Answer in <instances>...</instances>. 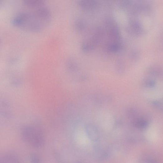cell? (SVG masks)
I'll use <instances>...</instances> for the list:
<instances>
[{
    "label": "cell",
    "instance_id": "cell-5",
    "mask_svg": "<svg viewBox=\"0 0 163 163\" xmlns=\"http://www.w3.org/2000/svg\"><path fill=\"white\" fill-rule=\"evenodd\" d=\"M24 3L29 7L37 9L43 6L45 1L43 0H24Z\"/></svg>",
    "mask_w": 163,
    "mask_h": 163
},
{
    "label": "cell",
    "instance_id": "cell-8",
    "mask_svg": "<svg viewBox=\"0 0 163 163\" xmlns=\"http://www.w3.org/2000/svg\"><path fill=\"white\" fill-rule=\"evenodd\" d=\"M133 124L136 127L141 129L144 128L148 125L147 122L141 118L135 119L133 121Z\"/></svg>",
    "mask_w": 163,
    "mask_h": 163
},
{
    "label": "cell",
    "instance_id": "cell-9",
    "mask_svg": "<svg viewBox=\"0 0 163 163\" xmlns=\"http://www.w3.org/2000/svg\"><path fill=\"white\" fill-rule=\"evenodd\" d=\"M67 60L66 64L68 68L73 71H76L78 69V66L75 60L72 58H70Z\"/></svg>",
    "mask_w": 163,
    "mask_h": 163
},
{
    "label": "cell",
    "instance_id": "cell-11",
    "mask_svg": "<svg viewBox=\"0 0 163 163\" xmlns=\"http://www.w3.org/2000/svg\"><path fill=\"white\" fill-rule=\"evenodd\" d=\"M30 163H42L41 160L39 156L36 154H32L30 156Z\"/></svg>",
    "mask_w": 163,
    "mask_h": 163
},
{
    "label": "cell",
    "instance_id": "cell-10",
    "mask_svg": "<svg viewBox=\"0 0 163 163\" xmlns=\"http://www.w3.org/2000/svg\"><path fill=\"white\" fill-rule=\"evenodd\" d=\"M94 47L87 42H84L81 46L82 51L85 53H88L92 51Z\"/></svg>",
    "mask_w": 163,
    "mask_h": 163
},
{
    "label": "cell",
    "instance_id": "cell-12",
    "mask_svg": "<svg viewBox=\"0 0 163 163\" xmlns=\"http://www.w3.org/2000/svg\"><path fill=\"white\" fill-rule=\"evenodd\" d=\"M155 82L153 80H148L146 82V86L149 87H152L155 86Z\"/></svg>",
    "mask_w": 163,
    "mask_h": 163
},
{
    "label": "cell",
    "instance_id": "cell-7",
    "mask_svg": "<svg viewBox=\"0 0 163 163\" xmlns=\"http://www.w3.org/2000/svg\"><path fill=\"white\" fill-rule=\"evenodd\" d=\"M87 134L91 140H95L97 137V132L96 128L93 125H89L86 128Z\"/></svg>",
    "mask_w": 163,
    "mask_h": 163
},
{
    "label": "cell",
    "instance_id": "cell-1",
    "mask_svg": "<svg viewBox=\"0 0 163 163\" xmlns=\"http://www.w3.org/2000/svg\"><path fill=\"white\" fill-rule=\"evenodd\" d=\"M13 25L21 29L32 32L41 30L47 23L35 12H24L16 15L12 20Z\"/></svg>",
    "mask_w": 163,
    "mask_h": 163
},
{
    "label": "cell",
    "instance_id": "cell-4",
    "mask_svg": "<svg viewBox=\"0 0 163 163\" xmlns=\"http://www.w3.org/2000/svg\"><path fill=\"white\" fill-rule=\"evenodd\" d=\"M80 7L85 10H89L95 7L97 4L96 2L91 0H81L78 3Z\"/></svg>",
    "mask_w": 163,
    "mask_h": 163
},
{
    "label": "cell",
    "instance_id": "cell-3",
    "mask_svg": "<svg viewBox=\"0 0 163 163\" xmlns=\"http://www.w3.org/2000/svg\"><path fill=\"white\" fill-rule=\"evenodd\" d=\"M0 163H21L17 156L12 153H8L0 157Z\"/></svg>",
    "mask_w": 163,
    "mask_h": 163
},
{
    "label": "cell",
    "instance_id": "cell-13",
    "mask_svg": "<svg viewBox=\"0 0 163 163\" xmlns=\"http://www.w3.org/2000/svg\"><path fill=\"white\" fill-rule=\"evenodd\" d=\"M2 5V2L0 1V7H1V6Z\"/></svg>",
    "mask_w": 163,
    "mask_h": 163
},
{
    "label": "cell",
    "instance_id": "cell-6",
    "mask_svg": "<svg viewBox=\"0 0 163 163\" xmlns=\"http://www.w3.org/2000/svg\"><path fill=\"white\" fill-rule=\"evenodd\" d=\"M86 23L85 21L82 19H77L74 23V26L75 29L79 32H82L86 27Z\"/></svg>",
    "mask_w": 163,
    "mask_h": 163
},
{
    "label": "cell",
    "instance_id": "cell-2",
    "mask_svg": "<svg viewBox=\"0 0 163 163\" xmlns=\"http://www.w3.org/2000/svg\"><path fill=\"white\" fill-rule=\"evenodd\" d=\"M21 136L24 141L36 148L42 147L45 142V138L41 130L34 125L24 126L21 130Z\"/></svg>",
    "mask_w": 163,
    "mask_h": 163
}]
</instances>
